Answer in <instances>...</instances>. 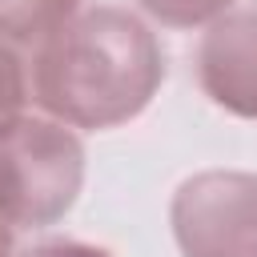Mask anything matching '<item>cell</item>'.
Here are the masks:
<instances>
[{"mask_svg": "<svg viewBox=\"0 0 257 257\" xmlns=\"http://www.w3.org/2000/svg\"><path fill=\"white\" fill-rule=\"evenodd\" d=\"M84 189V141L76 128L16 112L0 124V217L12 229H48L72 213Z\"/></svg>", "mask_w": 257, "mask_h": 257, "instance_id": "obj_2", "label": "cell"}, {"mask_svg": "<svg viewBox=\"0 0 257 257\" xmlns=\"http://www.w3.org/2000/svg\"><path fill=\"white\" fill-rule=\"evenodd\" d=\"M137 8H141L145 20H153L161 28L189 32V28H205L217 16L233 12L237 0H137Z\"/></svg>", "mask_w": 257, "mask_h": 257, "instance_id": "obj_6", "label": "cell"}, {"mask_svg": "<svg viewBox=\"0 0 257 257\" xmlns=\"http://www.w3.org/2000/svg\"><path fill=\"white\" fill-rule=\"evenodd\" d=\"M165 76L161 36L141 12L84 4L36 44L28 96L44 116L76 133H104L137 120L157 100Z\"/></svg>", "mask_w": 257, "mask_h": 257, "instance_id": "obj_1", "label": "cell"}, {"mask_svg": "<svg viewBox=\"0 0 257 257\" xmlns=\"http://www.w3.org/2000/svg\"><path fill=\"white\" fill-rule=\"evenodd\" d=\"M193 72L209 104L257 120V8H233L201 28Z\"/></svg>", "mask_w": 257, "mask_h": 257, "instance_id": "obj_4", "label": "cell"}, {"mask_svg": "<svg viewBox=\"0 0 257 257\" xmlns=\"http://www.w3.org/2000/svg\"><path fill=\"white\" fill-rule=\"evenodd\" d=\"M80 8L84 0H0V40L12 48H36Z\"/></svg>", "mask_w": 257, "mask_h": 257, "instance_id": "obj_5", "label": "cell"}, {"mask_svg": "<svg viewBox=\"0 0 257 257\" xmlns=\"http://www.w3.org/2000/svg\"><path fill=\"white\" fill-rule=\"evenodd\" d=\"M0 257H16V229L0 217Z\"/></svg>", "mask_w": 257, "mask_h": 257, "instance_id": "obj_9", "label": "cell"}, {"mask_svg": "<svg viewBox=\"0 0 257 257\" xmlns=\"http://www.w3.org/2000/svg\"><path fill=\"white\" fill-rule=\"evenodd\" d=\"M16 257H116V253L96 241H80V237H44Z\"/></svg>", "mask_w": 257, "mask_h": 257, "instance_id": "obj_8", "label": "cell"}, {"mask_svg": "<svg viewBox=\"0 0 257 257\" xmlns=\"http://www.w3.org/2000/svg\"><path fill=\"white\" fill-rule=\"evenodd\" d=\"M28 104V68L12 44L0 40V124L24 112Z\"/></svg>", "mask_w": 257, "mask_h": 257, "instance_id": "obj_7", "label": "cell"}, {"mask_svg": "<svg viewBox=\"0 0 257 257\" xmlns=\"http://www.w3.org/2000/svg\"><path fill=\"white\" fill-rule=\"evenodd\" d=\"M169 229L181 257H257V173L201 169L173 189Z\"/></svg>", "mask_w": 257, "mask_h": 257, "instance_id": "obj_3", "label": "cell"}]
</instances>
